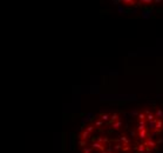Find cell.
Listing matches in <instances>:
<instances>
[{
	"label": "cell",
	"mask_w": 163,
	"mask_h": 153,
	"mask_svg": "<svg viewBox=\"0 0 163 153\" xmlns=\"http://www.w3.org/2000/svg\"><path fill=\"white\" fill-rule=\"evenodd\" d=\"M89 137H91V133H88L87 131H82L81 133H79V135H77V139L79 140H88L89 139Z\"/></svg>",
	"instance_id": "1"
},
{
	"label": "cell",
	"mask_w": 163,
	"mask_h": 153,
	"mask_svg": "<svg viewBox=\"0 0 163 153\" xmlns=\"http://www.w3.org/2000/svg\"><path fill=\"white\" fill-rule=\"evenodd\" d=\"M91 147H92L93 149H100L101 152L105 151V145H103V144H100V142H98V141H94V142L91 145Z\"/></svg>",
	"instance_id": "2"
},
{
	"label": "cell",
	"mask_w": 163,
	"mask_h": 153,
	"mask_svg": "<svg viewBox=\"0 0 163 153\" xmlns=\"http://www.w3.org/2000/svg\"><path fill=\"white\" fill-rule=\"evenodd\" d=\"M142 144H144V146H149L151 148H157V144L152 140H144Z\"/></svg>",
	"instance_id": "3"
},
{
	"label": "cell",
	"mask_w": 163,
	"mask_h": 153,
	"mask_svg": "<svg viewBox=\"0 0 163 153\" xmlns=\"http://www.w3.org/2000/svg\"><path fill=\"white\" fill-rule=\"evenodd\" d=\"M163 128V120L161 119H156V127H155V131H162Z\"/></svg>",
	"instance_id": "4"
},
{
	"label": "cell",
	"mask_w": 163,
	"mask_h": 153,
	"mask_svg": "<svg viewBox=\"0 0 163 153\" xmlns=\"http://www.w3.org/2000/svg\"><path fill=\"white\" fill-rule=\"evenodd\" d=\"M121 4H123L124 6H135L136 5L134 0H121Z\"/></svg>",
	"instance_id": "5"
},
{
	"label": "cell",
	"mask_w": 163,
	"mask_h": 153,
	"mask_svg": "<svg viewBox=\"0 0 163 153\" xmlns=\"http://www.w3.org/2000/svg\"><path fill=\"white\" fill-rule=\"evenodd\" d=\"M117 120H120V115H119L117 113H113V114L110 115V120H109V124L112 125L113 122H115V121H117Z\"/></svg>",
	"instance_id": "6"
},
{
	"label": "cell",
	"mask_w": 163,
	"mask_h": 153,
	"mask_svg": "<svg viewBox=\"0 0 163 153\" xmlns=\"http://www.w3.org/2000/svg\"><path fill=\"white\" fill-rule=\"evenodd\" d=\"M100 119L105 122V121H108V120H110V114H108V113H101L100 114Z\"/></svg>",
	"instance_id": "7"
},
{
	"label": "cell",
	"mask_w": 163,
	"mask_h": 153,
	"mask_svg": "<svg viewBox=\"0 0 163 153\" xmlns=\"http://www.w3.org/2000/svg\"><path fill=\"white\" fill-rule=\"evenodd\" d=\"M121 126H122V121H121V120H117V121H115V122L112 124V127H113L114 130H120Z\"/></svg>",
	"instance_id": "8"
},
{
	"label": "cell",
	"mask_w": 163,
	"mask_h": 153,
	"mask_svg": "<svg viewBox=\"0 0 163 153\" xmlns=\"http://www.w3.org/2000/svg\"><path fill=\"white\" fill-rule=\"evenodd\" d=\"M136 4H137L136 6H141V4H144V5H150V4H152V0H140V1H137Z\"/></svg>",
	"instance_id": "9"
},
{
	"label": "cell",
	"mask_w": 163,
	"mask_h": 153,
	"mask_svg": "<svg viewBox=\"0 0 163 153\" xmlns=\"http://www.w3.org/2000/svg\"><path fill=\"white\" fill-rule=\"evenodd\" d=\"M138 135H140V138L141 139H145V138H148V131L147 130H143V131H141L140 133H138Z\"/></svg>",
	"instance_id": "10"
},
{
	"label": "cell",
	"mask_w": 163,
	"mask_h": 153,
	"mask_svg": "<svg viewBox=\"0 0 163 153\" xmlns=\"http://www.w3.org/2000/svg\"><path fill=\"white\" fill-rule=\"evenodd\" d=\"M87 144H88V140H79V141H77V145H79L80 147H82V148L87 147Z\"/></svg>",
	"instance_id": "11"
},
{
	"label": "cell",
	"mask_w": 163,
	"mask_h": 153,
	"mask_svg": "<svg viewBox=\"0 0 163 153\" xmlns=\"http://www.w3.org/2000/svg\"><path fill=\"white\" fill-rule=\"evenodd\" d=\"M103 125H105V122H103L101 119H96V120L94 121V126H95V127H102Z\"/></svg>",
	"instance_id": "12"
},
{
	"label": "cell",
	"mask_w": 163,
	"mask_h": 153,
	"mask_svg": "<svg viewBox=\"0 0 163 153\" xmlns=\"http://www.w3.org/2000/svg\"><path fill=\"white\" fill-rule=\"evenodd\" d=\"M94 130H95V126H94V125H87L86 128H85V131H87V132L91 133V134H92V132H93Z\"/></svg>",
	"instance_id": "13"
},
{
	"label": "cell",
	"mask_w": 163,
	"mask_h": 153,
	"mask_svg": "<svg viewBox=\"0 0 163 153\" xmlns=\"http://www.w3.org/2000/svg\"><path fill=\"white\" fill-rule=\"evenodd\" d=\"M96 141H98V142H100V144H105V142H108V138L98 137V138H96Z\"/></svg>",
	"instance_id": "14"
},
{
	"label": "cell",
	"mask_w": 163,
	"mask_h": 153,
	"mask_svg": "<svg viewBox=\"0 0 163 153\" xmlns=\"http://www.w3.org/2000/svg\"><path fill=\"white\" fill-rule=\"evenodd\" d=\"M155 118H163V111L161 108H158L155 113Z\"/></svg>",
	"instance_id": "15"
},
{
	"label": "cell",
	"mask_w": 163,
	"mask_h": 153,
	"mask_svg": "<svg viewBox=\"0 0 163 153\" xmlns=\"http://www.w3.org/2000/svg\"><path fill=\"white\" fill-rule=\"evenodd\" d=\"M120 139L123 141V145H128V144L130 142V140H129L127 137H124V135H121V137H120Z\"/></svg>",
	"instance_id": "16"
},
{
	"label": "cell",
	"mask_w": 163,
	"mask_h": 153,
	"mask_svg": "<svg viewBox=\"0 0 163 153\" xmlns=\"http://www.w3.org/2000/svg\"><path fill=\"white\" fill-rule=\"evenodd\" d=\"M137 149H138L140 153H144V151H145V146H144V144H140L138 147H137Z\"/></svg>",
	"instance_id": "17"
},
{
	"label": "cell",
	"mask_w": 163,
	"mask_h": 153,
	"mask_svg": "<svg viewBox=\"0 0 163 153\" xmlns=\"http://www.w3.org/2000/svg\"><path fill=\"white\" fill-rule=\"evenodd\" d=\"M154 118H155V115H154L152 113H149V114H147V118H145V119H147L148 121H154V120H155Z\"/></svg>",
	"instance_id": "18"
},
{
	"label": "cell",
	"mask_w": 163,
	"mask_h": 153,
	"mask_svg": "<svg viewBox=\"0 0 163 153\" xmlns=\"http://www.w3.org/2000/svg\"><path fill=\"white\" fill-rule=\"evenodd\" d=\"M82 153H93V148L92 147H85L82 149Z\"/></svg>",
	"instance_id": "19"
},
{
	"label": "cell",
	"mask_w": 163,
	"mask_h": 153,
	"mask_svg": "<svg viewBox=\"0 0 163 153\" xmlns=\"http://www.w3.org/2000/svg\"><path fill=\"white\" fill-rule=\"evenodd\" d=\"M137 117H138V119H140V120H145V118H147V117L144 115V113H140Z\"/></svg>",
	"instance_id": "20"
},
{
	"label": "cell",
	"mask_w": 163,
	"mask_h": 153,
	"mask_svg": "<svg viewBox=\"0 0 163 153\" xmlns=\"http://www.w3.org/2000/svg\"><path fill=\"white\" fill-rule=\"evenodd\" d=\"M122 148H123V151H124V152H129V151H130V147H129L128 145H123V147H122Z\"/></svg>",
	"instance_id": "21"
},
{
	"label": "cell",
	"mask_w": 163,
	"mask_h": 153,
	"mask_svg": "<svg viewBox=\"0 0 163 153\" xmlns=\"http://www.w3.org/2000/svg\"><path fill=\"white\" fill-rule=\"evenodd\" d=\"M138 126H145V120H140L138 121Z\"/></svg>",
	"instance_id": "22"
},
{
	"label": "cell",
	"mask_w": 163,
	"mask_h": 153,
	"mask_svg": "<svg viewBox=\"0 0 163 153\" xmlns=\"http://www.w3.org/2000/svg\"><path fill=\"white\" fill-rule=\"evenodd\" d=\"M121 146H123V145H121V144H116V145L114 146V149H120Z\"/></svg>",
	"instance_id": "23"
},
{
	"label": "cell",
	"mask_w": 163,
	"mask_h": 153,
	"mask_svg": "<svg viewBox=\"0 0 163 153\" xmlns=\"http://www.w3.org/2000/svg\"><path fill=\"white\" fill-rule=\"evenodd\" d=\"M137 130H138V131L141 132V131H143V130H145V126H138V127H137Z\"/></svg>",
	"instance_id": "24"
},
{
	"label": "cell",
	"mask_w": 163,
	"mask_h": 153,
	"mask_svg": "<svg viewBox=\"0 0 163 153\" xmlns=\"http://www.w3.org/2000/svg\"><path fill=\"white\" fill-rule=\"evenodd\" d=\"M162 142H163V138H159V139L157 140V142H156V144L158 145V144H162Z\"/></svg>",
	"instance_id": "25"
},
{
	"label": "cell",
	"mask_w": 163,
	"mask_h": 153,
	"mask_svg": "<svg viewBox=\"0 0 163 153\" xmlns=\"http://www.w3.org/2000/svg\"><path fill=\"white\" fill-rule=\"evenodd\" d=\"M130 114H131V115H138L136 111H131V112H130Z\"/></svg>",
	"instance_id": "26"
},
{
	"label": "cell",
	"mask_w": 163,
	"mask_h": 153,
	"mask_svg": "<svg viewBox=\"0 0 163 153\" xmlns=\"http://www.w3.org/2000/svg\"><path fill=\"white\" fill-rule=\"evenodd\" d=\"M154 3H155V4H159V3H162V1H161V0H155Z\"/></svg>",
	"instance_id": "27"
},
{
	"label": "cell",
	"mask_w": 163,
	"mask_h": 153,
	"mask_svg": "<svg viewBox=\"0 0 163 153\" xmlns=\"http://www.w3.org/2000/svg\"><path fill=\"white\" fill-rule=\"evenodd\" d=\"M130 134H131V137H134V135H135V131H134V130H133V131H131V132H130Z\"/></svg>",
	"instance_id": "28"
},
{
	"label": "cell",
	"mask_w": 163,
	"mask_h": 153,
	"mask_svg": "<svg viewBox=\"0 0 163 153\" xmlns=\"http://www.w3.org/2000/svg\"><path fill=\"white\" fill-rule=\"evenodd\" d=\"M114 153H116V152H114Z\"/></svg>",
	"instance_id": "29"
},
{
	"label": "cell",
	"mask_w": 163,
	"mask_h": 153,
	"mask_svg": "<svg viewBox=\"0 0 163 153\" xmlns=\"http://www.w3.org/2000/svg\"><path fill=\"white\" fill-rule=\"evenodd\" d=\"M128 153H130V152H128Z\"/></svg>",
	"instance_id": "30"
}]
</instances>
